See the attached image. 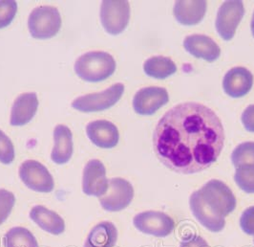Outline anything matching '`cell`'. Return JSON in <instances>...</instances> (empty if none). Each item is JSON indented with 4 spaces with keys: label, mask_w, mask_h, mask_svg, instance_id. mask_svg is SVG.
Here are the masks:
<instances>
[{
    "label": "cell",
    "mask_w": 254,
    "mask_h": 247,
    "mask_svg": "<svg viewBox=\"0 0 254 247\" xmlns=\"http://www.w3.org/2000/svg\"><path fill=\"white\" fill-rule=\"evenodd\" d=\"M112 55L103 51H91L81 55L75 63L76 75L89 82H99L111 77L116 70Z\"/></svg>",
    "instance_id": "3957f363"
},
{
    "label": "cell",
    "mask_w": 254,
    "mask_h": 247,
    "mask_svg": "<svg viewBox=\"0 0 254 247\" xmlns=\"http://www.w3.org/2000/svg\"><path fill=\"white\" fill-rule=\"evenodd\" d=\"M240 226L243 232L254 236V206L246 209L240 218Z\"/></svg>",
    "instance_id": "83f0119b"
},
{
    "label": "cell",
    "mask_w": 254,
    "mask_h": 247,
    "mask_svg": "<svg viewBox=\"0 0 254 247\" xmlns=\"http://www.w3.org/2000/svg\"><path fill=\"white\" fill-rule=\"evenodd\" d=\"M252 33H253V36L254 38V13L253 15V20H252Z\"/></svg>",
    "instance_id": "4dcf8cb0"
},
{
    "label": "cell",
    "mask_w": 254,
    "mask_h": 247,
    "mask_svg": "<svg viewBox=\"0 0 254 247\" xmlns=\"http://www.w3.org/2000/svg\"><path fill=\"white\" fill-rule=\"evenodd\" d=\"M190 205L203 227L218 233L226 226L225 217L236 208V198L227 184L212 179L190 195Z\"/></svg>",
    "instance_id": "7a4b0ae2"
},
{
    "label": "cell",
    "mask_w": 254,
    "mask_h": 247,
    "mask_svg": "<svg viewBox=\"0 0 254 247\" xmlns=\"http://www.w3.org/2000/svg\"><path fill=\"white\" fill-rule=\"evenodd\" d=\"M118 230L114 223L102 221L92 228L83 247H115Z\"/></svg>",
    "instance_id": "ffe728a7"
},
{
    "label": "cell",
    "mask_w": 254,
    "mask_h": 247,
    "mask_svg": "<svg viewBox=\"0 0 254 247\" xmlns=\"http://www.w3.org/2000/svg\"><path fill=\"white\" fill-rule=\"evenodd\" d=\"M206 8V1H176L173 13L179 23L192 26L203 20Z\"/></svg>",
    "instance_id": "ac0fdd59"
},
{
    "label": "cell",
    "mask_w": 254,
    "mask_h": 247,
    "mask_svg": "<svg viewBox=\"0 0 254 247\" xmlns=\"http://www.w3.org/2000/svg\"><path fill=\"white\" fill-rule=\"evenodd\" d=\"M62 22L61 13L56 7L40 6L30 13L28 28L34 39H48L59 33Z\"/></svg>",
    "instance_id": "277c9868"
},
{
    "label": "cell",
    "mask_w": 254,
    "mask_h": 247,
    "mask_svg": "<svg viewBox=\"0 0 254 247\" xmlns=\"http://www.w3.org/2000/svg\"><path fill=\"white\" fill-rule=\"evenodd\" d=\"M169 101L168 92L163 87L148 86L137 92L133 99V108L136 113L149 116L156 113Z\"/></svg>",
    "instance_id": "8fae6325"
},
{
    "label": "cell",
    "mask_w": 254,
    "mask_h": 247,
    "mask_svg": "<svg viewBox=\"0 0 254 247\" xmlns=\"http://www.w3.org/2000/svg\"><path fill=\"white\" fill-rule=\"evenodd\" d=\"M130 5L128 1L105 0L101 6V21L104 30L113 36L123 33L129 23Z\"/></svg>",
    "instance_id": "8992f818"
},
{
    "label": "cell",
    "mask_w": 254,
    "mask_h": 247,
    "mask_svg": "<svg viewBox=\"0 0 254 247\" xmlns=\"http://www.w3.org/2000/svg\"><path fill=\"white\" fill-rule=\"evenodd\" d=\"M143 70L144 73L151 78L165 80L176 73L177 66L169 58L156 56L145 61Z\"/></svg>",
    "instance_id": "44dd1931"
},
{
    "label": "cell",
    "mask_w": 254,
    "mask_h": 247,
    "mask_svg": "<svg viewBox=\"0 0 254 247\" xmlns=\"http://www.w3.org/2000/svg\"><path fill=\"white\" fill-rule=\"evenodd\" d=\"M180 247H209V246L202 237L197 235H190L182 241Z\"/></svg>",
    "instance_id": "f546056e"
},
{
    "label": "cell",
    "mask_w": 254,
    "mask_h": 247,
    "mask_svg": "<svg viewBox=\"0 0 254 247\" xmlns=\"http://www.w3.org/2000/svg\"><path fill=\"white\" fill-rule=\"evenodd\" d=\"M242 123L249 132H254V104L249 105L242 114Z\"/></svg>",
    "instance_id": "f1b7e54d"
},
{
    "label": "cell",
    "mask_w": 254,
    "mask_h": 247,
    "mask_svg": "<svg viewBox=\"0 0 254 247\" xmlns=\"http://www.w3.org/2000/svg\"><path fill=\"white\" fill-rule=\"evenodd\" d=\"M30 219L49 234L57 236L63 234L65 230L64 219L58 213L42 205H37L32 208Z\"/></svg>",
    "instance_id": "d6986e66"
},
{
    "label": "cell",
    "mask_w": 254,
    "mask_h": 247,
    "mask_svg": "<svg viewBox=\"0 0 254 247\" xmlns=\"http://www.w3.org/2000/svg\"><path fill=\"white\" fill-rule=\"evenodd\" d=\"M86 134L90 141L101 149H113L120 140V132L112 122L97 120L86 126Z\"/></svg>",
    "instance_id": "4fadbf2b"
},
{
    "label": "cell",
    "mask_w": 254,
    "mask_h": 247,
    "mask_svg": "<svg viewBox=\"0 0 254 247\" xmlns=\"http://www.w3.org/2000/svg\"><path fill=\"white\" fill-rule=\"evenodd\" d=\"M254 75L245 67L230 69L223 80V88L231 98H241L252 90Z\"/></svg>",
    "instance_id": "5bb4252c"
},
{
    "label": "cell",
    "mask_w": 254,
    "mask_h": 247,
    "mask_svg": "<svg viewBox=\"0 0 254 247\" xmlns=\"http://www.w3.org/2000/svg\"><path fill=\"white\" fill-rule=\"evenodd\" d=\"M109 180L102 161L92 159L85 165L82 176V191L86 195L101 197L108 190Z\"/></svg>",
    "instance_id": "7c38bea8"
},
{
    "label": "cell",
    "mask_w": 254,
    "mask_h": 247,
    "mask_svg": "<svg viewBox=\"0 0 254 247\" xmlns=\"http://www.w3.org/2000/svg\"><path fill=\"white\" fill-rule=\"evenodd\" d=\"M18 174L26 186L38 193L48 194L55 188V181L48 169L37 160H26L18 170Z\"/></svg>",
    "instance_id": "52a82bcc"
},
{
    "label": "cell",
    "mask_w": 254,
    "mask_h": 247,
    "mask_svg": "<svg viewBox=\"0 0 254 247\" xmlns=\"http://www.w3.org/2000/svg\"><path fill=\"white\" fill-rule=\"evenodd\" d=\"M17 13V3L12 0L0 1V29L9 26Z\"/></svg>",
    "instance_id": "d4e9b609"
},
{
    "label": "cell",
    "mask_w": 254,
    "mask_h": 247,
    "mask_svg": "<svg viewBox=\"0 0 254 247\" xmlns=\"http://www.w3.org/2000/svg\"><path fill=\"white\" fill-rule=\"evenodd\" d=\"M54 148L51 159L58 165L66 164L74 153L73 133L65 125H58L54 130Z\"/></svg>",
    "instance_id": "e0dca14e"
},
{
    "label": "cell",
    "mask_w": 254,
    "mask_h": 247,
    "mask_svg": "<svg viewBox=\"0 0 254 247\" xmlns=\"http://www.w3.org/2000/svg\"><path fill=\"white\" fill-rule=\"evenodd\" d=\"M15 196L6 189H0V225L6 221L13 211Z\"/></svg>",
    "instance_id": "4316f807"
},
{
    "label": "cell",
    "mask_w": 254,
    "mask_h": 247,
    "mask_svg": "<svg viewBox=\"0 0 254 247\" xmlns=\"http://www.w3.org/2000/svg\"><path fill=\"white\" fill-rule=\"evenodd\" d=\"M125 92V85L115 83L109 88L99 93L79 96L72 102V107L81 112H98L109 109L117 104Z\"/></svg>",
    "instance_id": "5b68a950"
},
{
    "label": "cell",
    "mask_w": 254,
    "mask_h": 247,
    "mask_svg": "<svg viewBox=\"0 0 254 247\" xmlns=\"http://www.w3.org/2000/svg\"><path fill=\"white\" fill-rule=\"evenodd\" d=\"M231 162L236 169L254 165V142H245L237 146L231 154Z\"/></svg>",
    "instance_id": "603a6c76"
},
{
    "label": "cell",
    "mask_w": 254,
    "mask_h": 247,
    "mask_svg": "<svg viewBox=\"0 0 254 247\" xmlns=\"http://www.w3.org/2000/svg\"></svg>",
    "instance_id": "1f68e13d"
},
{
    "label": "cell",
    "mask_w": 254,
    "mask_h": 247,
    "mask_svg": "<svg viewBox=\"0 0 254 247\" xmlns=\"http://www.w3.org/2000/svg\"><path fill=\"white\" fill-rule=\"evenodd\" d=\"M245 14V8L242 1L224 2L217 13L216 30L224 40H230L234 37L236 29Z\"/></svg>",
    "instance_id": "30bf717a"
},
{
    "label": "cell",
    "mask_w": 254,
    "mask_h": 247,
    "mask_svg": "<svg viewBox=\"0 0 254 247\" xmlns=\"http://www.w3.org/2000/svg\"><path fill=\"white\" fill-rule=\"evenodd\" d=\"M14 157L15 152L12 140L0 130V162L4 165H10L13 163Z\"/></svg>",
    "instance_id": "484cf974"
},
{
    "label": "cell",
    "mask_w": 254,
    "mask_h": 247,
    "mask_svg": "<svg viewBox=\"0 0 254 247\" xmlns=\"http://www.w3.org/2000/svg\"><path fill=\"white\" fill-rule=\"evenodd\" d=\"M4 247H38L36 237L24 227H13L3 238Z\"/></svg>",
    "instance_id": "7402d4cb"
},
{
    "label": "cell",
    "mask_w": 254,
    "mask_h": 247,
    "mask_svg": "<svg viewBox=\"0 0 254 247\" xmlns=\"http://www.w3.org/2000/svg\"><path fill=\"white\" fill-rule=\"evenodd\" d=\"M225 144L221 120L198 103L180 104L160 120L153 135L154 152L168 169L191 174L214 164Z\"/></svg>",
    "instance_id": "6da1fadb"
},
{
    "label": "cell",
    "mask_w": 254,
    "mask_h": 247,
    "mask_svg": "<svg viewBox=\"0 0 254 247\" xmlns=\"http://www.w3.org/2000/svg\"><path fill=\"white\" fill-rule=\"evenodd\" d=\"M185 49L195 58L213 63L221 55L216 42L204 35H191L184 40Z\"/></svg>",
    "instance_id": "2e32d148"
},
{
    "label": "cell",
    "mask_w": 254,
    "mask_h": 247,
    "mask_svg": "<svg viewBox=\"0 0 254 247\" xmlns=\"http://www.w3.org/2000/svg\"><path fill=\"white\" fill-rule=\"evenodd\" d=\"M133 224L141 233L157 238L169 236L175 228L173 219L159 211H146L138 214L133 220Z\"/></svg>",
    "instance_id": "ba28073f"
},
{
    "label": "cell",
    "mask_w": 254,
    "mask_h": 247,
    "mask_svg": "<svg viewBox=\"0 0 254 247\" xmlns=\"http://www.w3.org/2000/svg\"><path fill=\"white\" fill-rule=\"evenodd\" d=\"M134 197L132 184L121 177L111 178L107 192L100 197L102 208L108 212H119L127 208Z\"/></svg>",
    "instance_id": "9c48e42d"
},
{
    "label": "cell",
    "mask_w": 254,
    "mask_h": 247,
    "mask_svg": "<svg viewBox=\"0 0 254 247\" xmlns=\"http://www.w3.org/2000/svg\"><path fill=\"white\" fill-rule=\"evenodd\" d=\"M37 93L27 92L20 94L13 102L10 124L13 127H22L32 121L38 108Z\"/></svg>",
    "instance_id": "9a60e30c"
},
{
    "label": "cell",
    "mask_w": 254,
    "mask_h": 247,
    "mask_svg": "<svg viewBox=\"0 0 254 247\" xmlns=\"http://www.w3.org/2000/svg\"><path fill=\"white\" fill-rule=\"evenodd\" d=\"M234 180L245 193L254 194V165H246L237 168Z\"/></svg>",
    "instance_id": "cb8c5ba5"
}]
</instances>
